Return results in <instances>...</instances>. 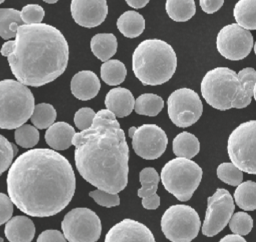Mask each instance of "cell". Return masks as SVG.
I'll return each mask as SVG.
<instances>
[{"instance_id":"f1b7e54d","label":"cell","mask_w":256,"mask_h":242,"mask_svg":"<svg viewBox=\"0 0 256 242\" xmlns=\"http://www.w3.org/2000/svg\"><path fill=\"white\" fill-rule=\"evenodd\" d=\"M127 70L123 62L118 59H111L102 63L100 67L101 79L110 86L121 84L126 77Z\"/></svg>"},{"instance_id":"e575fe53","label":"cell","mask_w":256,"mask_h":242,"mask_svg":"<svg viewBox=\"0 0 256 242\" xmlns=\"http://www.w3.org/2000/svg\"><path fill=\"white\" fill-rule=\"evenodd\" d=\"M253 227V219L252 217L243 211L236 212L233 214L230 222L229 228L230 230L237 235L244 236L250 233Z\"/></svg>"},{"instance_id":"f546056e","label":"cell","mask_w":256,"mask_h":242,"mask_svg":"<svg viewBox=\"0 0 256 242\" xmlns=\"http://www.w3.org/2000/svg\"><path fill=\"white\" fill-rule=\"evenodd\" d=\"M234 200L237 206L244 211H253L256 209V182H242L234 192Z\"/></svg>"},{"instance_id":"52a82bcc","label":"cell","mask_w":256,"mask_h":242,"mask_svg":"<svg viewBox=\"0 0 256 242\" xmlns=\"http://www.w3.org/2000/svg\"><path fill=\"white\" fill-rule=\"evenodd\" d=\"M202 168L194 161L177 157L162 168L160 179L164 188L179 201H188L202 179Z\"/></svg>"},{"instance_id":"ee69618b","label":"cell","mask_w":256,"mask_h":242,"mask_svg":"<svg viewBox=\"0 0 256 242\" xmlns=\"http://www.w3.org/2000/svg\"><path fill=\"white\" fill-rule=\"evenodd\" d=\"M126 3L132 8L138 9L146 6L149 3V1L148 0H126Z\"/></svg>"},{"instance_id":"2e32d148","label":"cell","mask_w":256,"mask_h":242,"mask_svg":"<svg viewBox=\"0 0 256 242\" xmlns=\"http://www.w3.org/2000/svg\"><path fill=\"white\" fill-rule=\"evenodd\" d=\"M104 242H156L150 229L133 219H123L112 226Z\"/></svg>"},{"instance_id":"ab89813d","label":"cell","mask_w":256,"mask_h":242,"mask_svg":"<svg viewBox=\"0 0 256 242\" xmlns=\"http://www.w3.org/2000/svg\"><path fill=\"white\" fill-rule=\"evenodd\" d=\"M13 213V202L9 196L0 193V224L7 223Z\"/></svg>"},{"instance_id":"ba28073f","label":"cell","mask_w":256,"mask_h":242,"mask_svg":"<svg viewBox=\"0 0 256 242\" xmlns=\"http://www.w3.org/2000/svg\"><path fill=\"white\" fill-rule=\"evenodd\" d=\"M228 156L242 172L256 175V120L239 124L229 135Z\"/></svg>"},{"instance_id":"1f68e13d","label":"cell","mask_w":256,"mask_h":242,"mask_svg":"<svg viewBox=\"0 0 256 242\" xmlns=\"http://www.w3.org/2000/svg\"><path fill=\"white\" fill-rule=\"evenodd\" d=\"M56 117L57 112L51 104L39 103L35 106L30 120L37 129H48L55 123Z\"/></svg>"},{"instance_id":"30bf717a","label":"cell","mask_w":256,"mask_h":242,"mask_svg":"<svg viewBox=\"0 0 256 242\" xmlns=\"http://www.w3.org/2000/svg\"><path fill=\"white\" fill-rule=\"evenodd\" d=\"M61 228L69 242H96L102 230L98 215L86 207L70 210L64 216Z\"/></svg>"},{"instance_id":"ffe728a7","label":"cell","mask_w":256,"mask_h":242,"mask_svg":"<svg viewBox=\"0 0 256 242\" xmlns=\"http://www.w3.org/2000/svg\"><path fill=\"white\" fill-rule=\"evenodd\" d=\"M4 233L9 242H31L35 235V226L30 218L18 215L5 224Z\"/></svg>"},{"instance_id":"484cf974","label":"cell","mask_w":256,"mask_h":242,"mask_svg":"<svg viewBox=\"0 0 256 242\" xmlns=\"http://www.w3.org/2000/svg\"><path fill=\"white\" fill-rule=\"evenodd\" d=\"M236 23L246 30H256V0H239L233 10Z\"/></svg>"},{"instance_id":"d4e9b609","label":"cell","mask_w":256,"mask_h":242,"mask_svg":"<svg viewBox=\"0 0 256 242\" xmlns=\"http://www.w3.org/2000/svg\"><path fill=\"white\" fill-rule=\"evenodd\" d=\"M173 153L181 158L192 159L200 150V143L198 138L189 132H181L173 139L172 142Z\"/></svg>"},{"instance_id":"d590c367","label":"cell","mask_w":256,"mask_h":242,"mask_svg":"<svg viewBox=\"0 0 256 242\" xmlns=\"http://www.w3.org/2000/svg\"><path fill=\"white\" fill-rule=\"evenodd\" d=\"M0 174H3L11 165L15 155L18 153V149L15 144L9 142L3 135L0 136Z\"/></svg>"},{"instance_id":"cb8c5ba5","label":"cell","mask_w":256,"mask_h":242,"mask_svg":"<svg viewBox=\"0 0 256 242\" xmlns=\"http://www.w3.org/2000/svg\"><path fill=\"white\" fill-rule=\"evenodd\" d=\"M237 74L240 81L241 91L235 102L234 108L242 109L250 104L251 98L254 96V88L256 85V70L252 67H246L240 70Z\"/></svg>"},{"instance_id":"f35d334b","label":"cell","mask_w":256,"mask_h":242,"mask_svg":"<svg viewBox=\"0 0 256 242\" xmlns=\"http://www.w3.org/2000/svg\"><path fill=\"white\" fill-rule=\"evenodd\" d=\"M89 196L100 206H104L107 208L115 207L120 204V198L118 194H112L105 192L103 190H93L90 191Z\"/></svg>"},{"instance_id":"bcb514c9","label":"cell","mask_w":256,"mask_h":242,"mask_svg":"<svg viewBox=\"0 0 256 242\" xmlns=\"http://www.w3.org/2000/svg\"><path fill=\"white\" fill-rule=\"evenodd\" d=\"M254 99H255V101H256V85H255V88H254Z\"/></svg>"},{"instance_id":"603a6c76","label":"cell","mask_w":256,"mask_h":242,"mask_svg":"<svg viewBox=\"0 0 256 242\" xmlns=\"http://www.w3.org/2000/svg\"><path fill=\"white\" fill-rule=\"evenodd\" d=\"M116 25L123 36L127 38H136L144 31L145 20L140 13L133 10H128L120 15V17L117 19Z\"/></svg>"},{"instance_id":"ac0fdd59","label":"cell","mask_w":256,"mask_h":242,"mask_svg":"<svg viewBox=\"0 0 256 242\" xmlns=\"http://www.w3.org/2000/svg\"><path fill=\"white\" fill-rule=\"evenodd\" d=\"M101 84L97 75L90 70H82L77 72L71 79L70 90L71 93L79 100L87 101L94 98L99 90Z\"/></svg>"},{"instance_id":"7a4b0ae2","label":"cell","mask_w":256,"mask_h":242,"mask_svg":"<svg viewBox=\"0 0 256 242\" xmlns=\"http://www.w3.org/2000/svg\"><path fill=\"white\" fill-rule=\"evenodd\" d=\"M75 165L91 185L118 194L128 183L129 148L116 116L107 109L96 113L93 125L75 134Z\"/></svg>"},{"instance_id":"e0dca14e","label":"cell","mask_w":256,"mask_h":242,"mask_svg":"<svg viewBox=\"0 0 256 242\" xmlns=\"http://www.w3.org/2000/svg\"><path fill=\"white\" fill-rule=\"evenodd\" d=\"M141 188L137 195L142 198V206L147 210H155L160 205V197L156 194L160 176L153 167H145L139 173Z\"/></svg>"},{"instance_id":"277c9868","label":"cell","mask_w":256,"mask_h":242,"mask_svg":"<svg viewBox=\"0 0 256 242\" xmlns=\"http://www.w3.org/2000/svg\"><path fill=\"white\" fill-rule=\"evenodd\" d=\"M177 68V56L170 44L160 39H146L132 54V70L143 85H161L169 81Z\"/></svg>"},{"instance_id":"8d00e7d4","label":"cell","mask_w":256,"mask_h":242,"mask_svg":"<svg viewBox=\"0 0 256 242\" xmlns=\"http://www.w3.org/2000/svg\"><path fill=\"white\" fill-rule=\"evenodd\" d=\"M21 18L26 25L41 24L45 12L38 4H27L21 9Z\"/></svg>"},{"instance_id":"83f0119b","label":"cell","mask_w":256,"mask_h":242,"mask_svg":"<svg viewBox=\"0 0 256 242\" xmlns=\"http://www.w3.org/2000/svg\"><path fill=\"white\" fill-rule=\"evenodd\" d=\"M165 9L168 16L176 22L188 21L196 13V6L193 0H167Z\"/></svg>"},{"instance_id":"9a60e30c","label":"cell","mask_w":256,"mask_h":242,"mask_svg":"<svg viewBox=\"0 0 256 242\" xmlns=\"http://www.w3.org/2000/svg\"><path fill=\"white\" fill-rule=\"evenodd\" d=\"M70 12L74 21L86 28L99 26L108 14L106 0H72Z\"/></svg>"},{"instance_id":"44dd1931","label":"cell","mask_w":256,"mask_h":242,"mask_svg":"<svg viewBox=\"0 0 256 242\" xmlns=\"http://www.w3.org/2000/svg\"><path fill=\"white\" fill-rule=\"evenodd\" d=\"M75 129L67 122L54 123L45 132V141L53 150H66L72 145Z\"/></svg>"},{"instance_id":"4fadbf2b","label":"cell","mask_w":256,"mask_h":242,"mask_svg":"<svg viewBox=\"0 0 256 242\" xmlns=\"http://www.w3.org/2000/svg\"><path fill=\"white\" fill-rule=\"evenodd\" d=\"M128 136L132 139V148L141 158L154 160L166 150L168 138L165 131L155 124H143L129 129Z\"/></svg>"},{"instance_id":"7402d4cb","label":"cell","mask_w":256,"mask_h":242,"mask_svg":"<svg viewBox=\"0 0 256 242\" xmlns=\"http://www.w3.org/2000/svg\"><path fill=\"white\" fill-rule=\"evenodd\" d=\"M90 48L93 55L104 63L116 53L117 39L112 33H98L91 38Z\"/></svg>"},{"instance_id":"b9f144b4","label":"cell","mask_w":256,"mask_h":242,"mask_svg":"<svg viewBox=\"0 0 256 242\" xmlns=\"http://www.w3.org/2000/svg\"><path fill=\"white\" fill-rule=\"evenodd\" d=\"M201 9L207 14H213L218 11L224 4L223 0H200Z\"/></svg>"},{"instance_id":"f6af8a7d","label":"cell","mask_w":256,"mask_h":242,"mask_svg":"<svg viewBox=\"0 0 256 242\" xmlns=\"http://www.w3.org/2000/svg\"><path fill=\"white\" fill-rule=\"evenodd\" d=\"M44 2H45V3H56L57 0H52V1H51V0H45Z\"/></svg>"},{"instance_id":"7bdbcfd3","label":"cell","mask_w":256,"mask_h":242,"mask_svg":"<svg viewBox=\"0 0 256 242\" xmlns=\"http://www.w3.org/2000/svg\"><path fill=\"white\" fill-rule=\"evenodd\" d=\"M219 242H247L242 236L237 234H229L220 239Z\"/></svg>"},{"instance_id":"9c48e42d","label":"cell","mask_w":256,"mask_h":242,"mask_svg":"<svg viewBox=\"0 0 256 242\" xmlns=\"http://www.w3.org/2000/svg\"><path fill=\"white\" fill-rule=\"evenodd\" d=\"M200 225L196 210L184 204L170 206L161 218V230L171 242L192 241L198 235Z\"/></svg>"},{"instance_id":"4dcf8cb0","label":"cell","mask_w":256,"mask_h":242,"mask_svg":"<svg viewBox=\"0 0 256 242\" xmlns=\"http://www.w3.org/2000/svg\"><path fill=\"white\" fill-rule=\"evenodd\" d=\"M164 107L163 99L153 93L141 94L135 101V112L139 115L154 117L157 116Z\"/></svg>"},{"instance_id":"6da1fadb","label":"cell","mask_w":256,"mask_h":242,"mask_svg":"<svg viewBox=\"0 0 256 242\" xmlns=\"http://www.w3.org/2000/svg\"><path fill=\"white\" fill-rule=\"evenodd\" d=\"M8 196L32 217H50L72 200L76 178L70 162L53 149L35 148L22 153L8 170Z\"/></svg>"},{"instance_id":"3957f363","label":"cell","mask_w":256,"mask_h":242,"mask_svg":"<svg viewBox=\"0 0 256 242\" xmlns=\"http://www.w3.org/2000/svg\"><path fill=\"white\" fill-rule=\"evenodd\" d=\"M7 57L17 81L32 87L46 85L61 76L68 64L69 46L60 30L49 24L22 25L14 40L5 42Z\"/></svg>"},{"instance_id":"5bb4252c","label":"cell","mask_w":256,"mask_h":242,"mask_svg":"<svg viewBox=\"0 0 256 242\" xmlns=\"http://www.w3.org/2000/svg\"><path fill=\"white\" fill-rule=\"evenodd\" d=\"M218 52L226 59L232 61L242 60L249 55L254 47L253 36L249 30L232 23L224 26L216 38Z\"/></svg>"},{"instance_id":"836d02e7","label":"cell","mask_w":256,"mask_h":242,"mask_svg":"<svg viewBox=\"0 0 256 242\" xmlns=\"http://www.w3.org/2000/svg\"><path fill=\"white\" fill-rule=\"evenodd\" d=\"M217 177L231 186H239L243 180V172L233 163L224 162L217 167Z\"/></svg>"},{"instance_id":"8fae6325","label":"cell","mask_w":256,"mask_h":242,"mask_svg":"<svg viewBox=\"0 0 256 242\" xmlns=\"http://www.w3.org/2000/svg\"><path fill=\"white\" fill-rule=\"evenodd\" d=\"M167 112L177 127L185 128L196 123L203 112L199 95L192 89L180 88L173 91L167 100Z\"/></svg>"},{"instance_id":"60d3db41","label":"cell","mask_w":256,"mask_h":242,"mask_svg":"<svg viewBox=\"0 0 256 242\" xmlns=\"http://www.w3.org/2000/svg\"><path fill=\"white\" fill-rule=\"evenodd\" d=\"M37 242H67L64 234L58 230H45L37 238Z\"/></svg>"},{"instance_id":"5b68a950","label":"cell","mask_w":256,"mask_h":242,"mask_svg":"<svg viewBox=\"0 0 256 242\" xmlns=\"http://www.w3.org/2000/svg\"><path fill=\"white\" fill-rule=\"evenodd\" d=\"M35 100L31 90L13 79L0 82V128L17 129L31 119Z\"/></svg>"},{"instance_id":"7c38bea8","label":"cell","mask_w":256,"mask_h":242,"mask_svg":"<svg viewBox=\"0 0 256 242\" xmlns=\"http://www.w3.org/2000/svg\"><path fill=\"white\" fill-rule=\"evenodd\" d=\"M235 209L234 200L228 190L218 188L207 199V209L202 233L207 237L217 235L230 222Z\"/></svg>"},{"instance_id":"74e56055","label":"cell","mask_w":256,"mask_h":242,"mask_svg":"<svg viewBox=\"0 0 256 242\" xmlns=\"http://www.w3.org/2000/svg\"><path fill=\"white\" fill-rule=\"evenodd\" d=\"M95 117H96V113L92 108H89V107L80 108L79 110L76 111L74 115L75 126L80 131L87 130L93 125Z\"/></svg>"},{"instance_id":"d6a6232c","label":"cell","mask_w":256,"mask_h":242,"mask_svg":"<svg viewBox=\"0 0 256 242\" xmlns=\"http://www.w3.org/2000/svg\"><path fill=\"white\" fill-rule=\"evenodd\" d=\"M16 144L23 148H32L39 141V132L35 126L24 124L14 132Z\"/></svg>"},{"instance_id":"8992f818","label":"cell","mask_w":256,"mask_h":242,"mask_svg":"<svg viewBox=\"0 0 256 242\" xmlns=\"http://www.w3.org/2000/svg\"><path fill=\"white\" fill-rule=\"evenodd\" d=\"M200 88L204 100L220 111L234 108L241 91L238 74L228 67L209 70L204 75Z\"/></svg>"},{"instance_id":"d6986e66","label":"cell","mask_w":256,"mask_h":242,"mask_svg":"<svg viewBox=\"0 0 256 242\" xmlns=\"http://www.w3.org/2000/svg\"><path fill=\"white\" fill-rule=\"evenodd\" d=\"M135 101L130 90L117 87L109 90L106 94L105 106L116 117L124 118L134 110Z\"/></svg>"},{"instance_id":"7dc6e473","label":"cell","mask_w":256,"mask_h":242,"mask_svg":"<svg viewBox=\"0 0 256 242\" xmlns=\"http://www.w3.org/2000/svg\"><path fill=\"white\" fill-rule=\"evenodd\" d=\"M254 52H255V54H256V42H255V44H254Z\"/></svg>"},{"instance_id":"4316f807","label":"cell","mask_w":256,"mask_h":242,"mask_svg":"<svg viewBox=\"0 0 256 242\" xmlns=\"http://www.w3.org/2000/svg\"><path fill=\"white\" fill-rule=\"evenodd\" d=\"M24 25L21 12L13 8L0 9V36L4 40L16 37L18 28Z\"/></svg>"}]
</instances>
